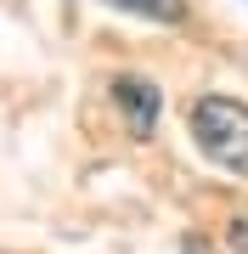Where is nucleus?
<instances>
[{
	"label": "nucleus",
	"mask_w": 248,
	"mask_h": 254,
	"mask_svg": "<svg viewBox=\"0 0 248 254\" xmlns=\"http://www.w3.org/2000/svg\"><path fill=\"white\" fill-rule=\"evenodd\" d=\"M192 141L203 158L248 181V102L237 96H198L192 102Z\"/></svg>",
	"instance_id": "1"
},
{
	"label": "nucleus",
	"mask_w": 248,
	"mask_h": 254,
	"mask_svg": "<svg viewBox=\"0 0 248 254\" xmlns=\"http://www.w3.org/2000/svg\"><path fill=\"white\" fill-rule=\"evenodd\" d=\"M113 102H119L130 136L147 141L152 130H158V108H164V96H158L152 79H141V73H119V79H113Z\"/></svg>",
	"instance_id": "2"
},
{
	"label": "nucleus",
	"mask_w": 248,
	"mask_h": 254,
	"mask_svg": "<svg viewBox=\"0 0 248 254\" xmlns=\"http://www.w3.org/2000/svg\"><path fill=\"white\" fill-rule=\"evenodd\" d=\"M113 11H124V17H147V23H181L186 17V0H107Z\"/></svg>",
	"instance_id": "3"
},
{
	"label": "nucleus",
	"mask_w": 248,
	"mask_h": 254,
	"mask_svg": "<svg viewBox=\"0 0 248 254\" xmlns=\"http://www.w3.org/2000/svg\"><path fill=\"white\" fill-rule=\"evenodd\" d=\"M231 249H248V220H237V226H231Z\"/></svg>",
	"instance_id": "4"
}]
</instances>
